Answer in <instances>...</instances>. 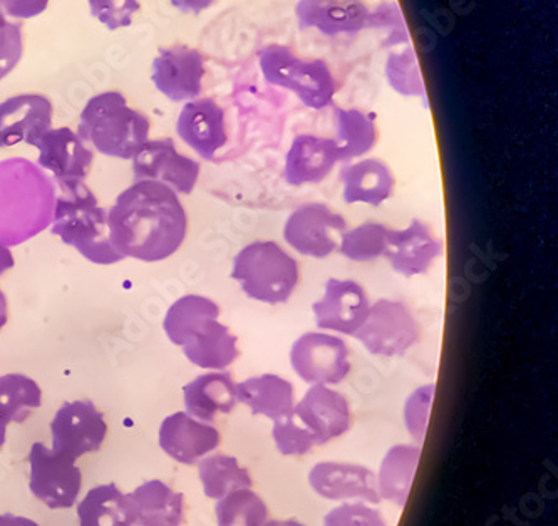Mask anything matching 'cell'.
<instances>
[{
    "label": "cell",
    "instance_id": "cell-50",
    "mask_svg": "<svg viewBox=\"0 0 558 526\" xmlns=\"http://www.w3.org/2000/svg\"><path fill=\"white\" fill-rule=\"evenodd\" d=\"M9 21L8 15L4 14V11H2V8H0V27L4 26L5 22Z\"/></svg>",
    "mask_w": 558,
    "mask_h": 526
},
{
    "label": "cell",
    "instance_id": "cell-49",
    "mask_svg": "<svg viewBox=\"0 0 558 526\" xmlns=\"http://www.w3.org/2000/svg\"><path fill=\"white\" fill-rule=\"evenodd\" d=\"M8 423L2 421V419H0V450H2V448H4L5 444V435H8Z\"/></svg>",
    "mask_w": 558,
    "mask_h": 526
},
{
    "label": "cell",
    "instance_id": "cell-7",
    "mask_svg": "<svg viewBox=\"0 0 558 526\" xmlns=\"http://www.w3.org/2000/svg\"><path fill=\"white\" fill-rule=\"evenodd\" d=\"M290 366L307 384H341L351 372V351L330 332H305L290 347Z\"/></svg>",
    "mask_w": 558,
    "mask_h": 526
},
{
    "label": "cell",
    "instance_id": "cell-18",
    "mask_svg": "<svg viewBox=\"0 0 558 526\" xmlns=\"http://www.w3.org/2000/svg\"><path fill=\"white\" fill-rule=\"evenodd\" d=\"M33 146L39 167L51 171L58 183L84 182L92 171L95 151L71 127H51Z\"/></svg>",
    "mask_w": 558,
    "mask_h": 526
},
{
    "label": "cell",
    "instance_id": "cell-15",
    "mask_svg": "<svg viewBox=\"0 0 558 526\" xmlns=\"http://www.w3.org/2000/svg\"><path fill=\"white\" fill-rule=\"evenodd\" d=\"M442 250L445 247L435 230L423 220L414 218L407 229H391L385 258L396 273L413 279L432 272Z\"/></svg>",
    "mask_w": 558,
    "mask_h": 526
},
{
    "label": "cell",
    "instance_id": "cell-43",
    "mask_svg": "<svg viewBox=\"0 0 558 526\" xmlns=\"http://www.w3.org/2000/svg\"><path fill=\"white\" fill-rule=\"evenodd\" d=\"M51 0H0V8L14 21H29L44 14Z\"/></svg>",
    "mask_w": 558,
    "mask_h": 526
},
{
    "label": "cell",
    "instance_id": "cell-37",
    "mask_svg": "<svg viewBox=\"0 0 558 526\" xmlns=\"http://www.w3.org/2000/svg\"><path fill=\"white\" fill-rule=\"evenodd\" d=\"M272 438L277 451L287 457L305 456L317 447L314 436L295 418L294 414L289 418L274 421Z\"/></svg>",
    "mask_w": 558,
    "mask_h": 526
},
{
    "label": "cell",
    "instance_id": "cell-2",
    "mask_svg": "<svg viewBox=\"0 0 558 526\" xmlns=\"http://www.w3.org/2000/svg\"><path fill=\"white\" fill-rule=\"evenodd\" d=\"M61 195L56 200L51 232L62 244L76 248L96 266H113L124 260L111 242L108 210L84 182L58 183Z\"/></svg>",
    "mask_w": 558,
    "mask_h": 526
},
{
    "label": "cell",
    "instance_id": "cell-4",
    "mask_svg": "<svg viewBox=\"0 0 558 526\" xmlns=\"http://www.w3.org/2000/svg\"><path fill=\"white\" fill-rule=\"evenodd\" d=\"M230 277L252 301L280 305L289 302L299 288L301 267L277 242L262 240L236 254Z\"/></svg>",
    "mask_w": 558,
    "mask_h": 526
},
{
    "label": "cell",
    "instance_id": "cell-25",
    "mask_svg": "<svg viewBox=\"0 0 558 526\" xmlns=\"http://www.w3.org/2000/svg\"><path fill=\"white\" fill-rule=\"evenodd\" d=\"M236 400L254 416L274 423L294 414L295 391L292 382L282 376L260 375L236 382Z\"/></svg>",
    "mask_w": 558,
    "mask_h": 526
},
{
    "label": "cell",
    "instance_id": "cell-34",
    "mask_svg": "<svg viewBox=\"0 0 558 526\" xmlns=\"http://www.w3.org/2000/svg\"><path fill=\"white\" fill-rule=\"evenodd\" d=\"M215 518L218 526H267L270 513L260 494L247 490L233 491L217 501Z\"/></svg>",
    "mask_w": 558,
    "mask_h": 526
},
{
    "label": "cell",
    "instance_id": "cell-19",
    "mask_svg": "<svg viewBox=\"0 0 558 526\" xmlns=\"http://www.w3.org/2000/svg\"><path fill=\"white\" fill-rule=\"evenodd\" d=\"M158 441L171 460L190 466L214 453L220 447L221 435L211 423L199 421L186 411H180L161 421Z\"/></svg>",
    "mask_w": 558,
    "mask_h": 526
},
{
    "label": "cell",
    "instance_id": "cell-17",
    "mask_svg": "<svg viewBox=\"0 0 558 526\" xmlns=\"http://www.w3.org/2000/svg\"><path fill=\"white\" fill-rule=\"evenodd\" d=\"M177 135L204 160H215L229 143L226 111L214 98L185 102L178 114Z\"/></svg>",
    "mask_w": 558,
    "mask_h": 526
},
{
    "label": "cell",
    "instance_id": "cell-47",
    "mask_svg": "<svg viewBox=\"0 0 558 526\" xmlns=\"http://www.w3.org/2000/svg\"><path fill=\"white\" fill-rule=\"evenodd\" d=\"M8 298H5L4 292L0 291V331H2V327L8 323Z\"/></svg>",
    "mask_w": 558,
    "mask_h": 526
},
{
    "label": "cell",
    "instance_id": "cell-38",
    "mask_svg": "<svg viewBox=\"0 0 558 526\" xmlns=\"http://www.w3.org/2000/svg\"><path fill=\"white\" fill-rule=\"evenodd\" d=\"M436 386L424 384L414 389L404 403L403 421L408 432L416 443H423L428 432L429 416L435 401Z\"/></svg>",
    "mask_w": 558,
    "mask_h": 526
},
{
    "label": "cell",
    "instance_id": "cell-12",
    "mask_svg": "<svg viewBox=\"0 0 558 526\" xmlns=\"http://www.w3.org/2000/svg\"><path fill=\"white\" fill-rule=\"evenodd\" d=\"M52 450L76 462L101 448L108 425L105 414L92 401L62 404L51 423Z\"/></svg>",
    "mask_w": 558,
    "mask_h": 526
},
{
    "label": "cell",
    "instance_id": "cell-21",
    "mask_svg": "<svg viewBox=\"0 0 558 526\" xmlns=\"http://www.w3.org/2000/svg\"><path fill=\"white\" fill-rule=\"evenodd\" d=\"M341 163L332 138L299 135L287 151L283 179L290 186L319 185Z\"/></svg>",
    "mask_w": 558,
    "mask_h": 526
},
{
    "label": "cell",
    "instance_id": "cell-16",
    "mask_svg": "<svg viewBox=\"0 0 558 526\" xmlns=\"http://www.w3.org/2000/svg\"><path fill=\"white\" fill-rule=\"evenodd\" d=\"M294 416L314 436L317 447L338 440L352 426L349 401L332 386H311L295 403Z\"/></svg>",
    "mask_w": 558,
    "mask_h": 526
},
{
    "label": "cell",
    "instance_id": "cell-14",
    "mask_svg": "<svg viewBox=\"0 0 558 526\" xmlns=\"http://www.w3.org/2000/svg\"><path fill=\"white\" fill-rule=\"evenodd\" d=\"M308 487L317 497L339 503L379 505L376 475L367 466L344 462H320L308 472Z\"/></svg>",
    "mask_w": 558,
    "mask_h": 526
},
{
    "label": "cell",
    "instance_id": "cell-35",
    "mask_svg": "<svg viewBox=\"0 0 558 526\" xmlns=\"http://www.w3.org/2000/svg\"><path fill=\"white\" fill-rule=\"evenodd\" d=\"M389 232L391 229L385 223H361L354 229L345 230L341 242H339L338 250L348 260L355 261V264L377 260V258L385 257Z\"/></svg>",
    "mask_w": 558,
    "mask_h": 526
},
{
    "label": "cell",
    "instance_id": "cell-6",
    "mask_svg": "<svg viewBox=\"0 0 558 526\" xmlns=\"http://www.w3.org/2000/svg\"><path fill=\"white\" fill-rule=\"evenodd\" d=\"M367 353L376 357H401L420 339V323L403 302L379 298L373 302L360 331L354 334Z\"/></svg>",
    "mask_w": 558,
    "mask_h": 526
},
{
    "label": "cell",
    "instance_id": "cell-48",
    "mask_svg": "<svg viewBox=\"0 0 558 526\" xmlns=\"http://www.w3.org/2000/svg\"><path fill=\"white\" fill-rule=\"evenodd\" d=\"M267 526H305V525H304V523L299 522V519L287 518V519H270V523Z\"/></svg>",
    "mask_w": 558,
    "mask_h": 526
},
{
    "label": "cell",
    "instance_id": "cell-29",
    "mask_svg": "<svg viewBox=\"0 0 558 526\" xmlns=\"http://www.w3.org/2000/svg\"><path fill=\"white\" fill-rule=\"evenodd\" d=\"M333 142L341 161H355L373 151L379 139L376 117L366 109L336 108L333 111Z\"/></svg>",
    "mask_w": 558,
    "mask_h": 526
},
{
    "label": "cell",
    "instance_id": "cell-32",
    "mask_svg": "<svg viewBox=\"0 0 558 526\" xmlns=\"http://www.w3.org/2000/svg\"><path fill=\"white\" fill-rule=\"evenodd\" d=\"M196 465L205 497L210 500H221L233 491L247 490L254 485L251 473L245 466L240 465L235 456L208 454Z\"/></svg>",
    "mask_w": 558,
    "mask_h": 526
},
{
    "label": "cell",
    "instance_id": "cell-30",
    "mask_svg": "<svg viewBox=\"0 0 558 526\" xmlns=\"http://www.w3.org/2000/svg\"><path fill=\"white\" fill-rule=\"evenodd\" d=\"M220 317V305L204 295H183L171 304L163 319V331L174 345H183L195 335L208 320Z\"/></svg>",
    "mask_w": 558,
    "mask_h": 526
},
{
    "label": "cell",
    "instance_id": "cell-20",
    "mask_svg": "<svg viewBox=\"0 0 558 526\" xmlns=\"http://www.w3.org/2000/svg\"><path fill=\"white\" fill-rule=\"evenodd\" d=\"M54 106L48 96L17 95L0 102V148L19 143L33 146L52 127Z\"/></svg>",
    "mask_w": 558,
    "mask_h": 526
},
{
    "label": "cell",
    "instance_id": "cell-40",
    "mask_svg": "<svg viewBox=\"0 0 558 526\" xmlns=\"http://www.w3.org/2000/svg\"><path fill=\"white\" fill-rule=\"evenodd\" d=\"M323 526H388L385 515L374 506L361 501L341 503L330 510L323 519Z\"/></svg>",
    "mask_w": 558,
    "mask_h": 526
},
{
    "label": "cell",
    "instance_id": "cell-3",
    "mask_svg": "<svg viewBox=\"0 0 558 526\" xmlns=\"http://www.w3.org/2000/svg\"><path fill=\"white\" fill-rule=\"evenodd\" d=\"M149 131V118L131 108L123 93L105 91L86 102L76 133L105 157L131 160L148 143Z\"/></svg>",
    "mask_w": 558,
    "mask_h": 526
},
{
    "label": "cell",
    "instance_id": "cell-39",
    "mask_svg": "<svg viewBox=\"0 0 558 526\" xmlns=\"http://www.w3.org/2000/svg\"><path fill=\"white\" fill-rule=\"evenodd\" d=\"M93 17L109 30L130 27L142 9L140 0H87Z\"/></svg>",
    "mask_w": 558,
    "mask_h": 526
},
{
    "label": "cell",
    "instance_id": "cell-13",
    "mask_svg": "<svg viewBox=\"0 0 558 526\" xmlns=\"http://www.w3.org/2000/svg\"><path fill=\"white\" fill-rule=\"evenodd\" d=\"M369 295L360 282L351 279H329L323 295L312 305L319 331L351 335L360 331L369 310Z\"/></svg>",
    "mask_w": 558,
    "mask_h": 526
},
{
    "label": "cell",
    "instance_id": "cell-23",
    "mask_svg": "<svg viewBox=\"0 0 558 526\" xmlns=\"http://www.w3.org/2000/svg\"><path fill=\"white\" fill-rule=\"evenodd\" d=\"M342 198L348 205L381 207L396 192L392 168L379 158H361L351 161L339 173Z\"/></svg>",
    "mask_w": 558,
    "mask_h": 526
},
{
    "label": "cell",
    "instance_id": "cell-44",
    "mask_svg": "<svg viewBox=\"0 0 558 526\" xmlns=\"http://www.w3.org/2000/svg\"><path fill=\"white\" fill-rule=\"evenodd\" d=\"M168 2H170L171 8L183 12V14L198 15L214 8L218 0H168Z\"/></svg>",
    "mask_w": 558,
    "mask_h": 526
},
{
    "label": "cell",
    "instance_id": "cell-31",
    "mask_svg": "<svg viewBox=\"0 0 558 526\" xmlns=\"http://www.w3.org/2000/svg\"><path fill=\"white\" fill-rule=\"evenodd\" d=\"M80 526H133L130 500L117 485L93 488L77 505Z\"/></svg>",
    "mask_w": 558,
    "mask_h": 526
},
{
    "label": "cell",
    "instance_id": "cell-8",
    "mask_svg": "<svg viewBox=\"0 0 558 526\" xmlns=\"http://www.w3.org/2000/svg\"><path fill=\"white\" fill-rule=\"evenodd\" d=\"M348 230L344 217L326 204H305L295 208L283 225V240L304 257L327 258L338 250Z\"/></svg>",
    "mask_w": 558,
    "mask_h": 526
},
{
    "label": "cell",
    "instance_id": "cell-45",
    "mask_svg": "<svg viewBox=\"0 0 558 526\" xmlns=\"http://www.w3.org/2000/svg\"><path fill=\"white\" fill-rule=\"evenodd\" d=\"M0 526H39L31 518L24 516H15L8 513V515H0Z\"/></svg>",
    "mask_w": 558,
    "mask_h": 526
},
{
    "label": "cell",
    "instance_id": "cell-10",
    "mask_svg": "<svg viewBox=\"0 0 558 526\" xmlns=\"http://www.w3.org/2000/svg\"><path fill=\"white\" fill-rule=\"evenodd\" d=\"M207 74V59L186 44L160 48L151 62V83L158 93L173 102L199 98Z\"/></svg>",
    "mask_w": 558,
    "mask_h": 526
},
{
    "label": "cell",
    "instance_id": "cell-26",
    "mask_svg": "<svg viewBox=\"0 0 558 526\" xmlns=\"http://www.w3.org/2000/svg\"><path fill=\"white\" fill-rule=\"evenodd\" d=\"M136 526H183L185 497L160 479L146 481L126 494Z\"/></svg>",
    "mask_w": 558,
    "mask_h": 526
},
{
    "label": "cell",
    "instance_id": "cell-27",
    "mask_svg": "<svg viewBox=\"0 0 558 526\" xmlns=\"http://www.w3.org/2000/svg\"><path fill=\"white\" fill-rule=\"evenodd\" d=\"M182 348L190 363L205 370H227L240 356L239 339L218 319L208 320Z\"/></svg>",
    "mask_w": 558,
    "mask_h": 526
},
{
    "label": "cell",
    "instance_id": "cell-46",
    "mask_svg": "<svg viewBox=\"0 0 558 526\" xmlns=\"http://www.w3.org/2000/svg\"><path fill=\"white\" fill-rule=\"evenodd\" d=\"M15 266L14 255L4 245H0V276Z\"/></svg>",
    "mask_w": 558,
    "mask_h": 526
},
{
    "label": "cell",
    "instance_id": "cell-24",
    "mask_svg": "<svg viewBox=\"0 0 558 526\" xmlns=\"http://www.w3.org/2000/svg\"><path fill=\"white\" fill-rule=\"evenodd\" d=\"M186 413L204 423H214L220 414L235 409L236 382L227 370H211L183 388Z\"/></svg>",
    "mask_w": 558,
    "mask_h": 526
},
{
    "label": "cell",
    "instance_id": "cell-1",
    "mask_svg": "<svg viewBox=\"0 0 558 526\" xmlns=\"http://www.w3.org/2000/svg\"><path fill=\"white\" fill-rule=\"evenodd\" d=\"M108 227L118 254L155 264L180 250L189 233V215L173 189L135 182L109 208Z\"/></svg>",
    "mask_w": 558,
    "mask_h": 526
},
{
    "label": "cell",
    "instance_id": "cell-36",
    "mask_svg": "<svg viewBox=\"0 0 558 526\" xmlns=\"http://www.w3.org/2000/svg\"><path fill=\"white\" fill-rule=\"evenodd\" d=\"M386 77L389 86L408 98H420L424 96V83L421 77L420 61L416 52L408 44L407 48L392 51L386 62Z\"/></svg>",
    "mask_w": 558,
    "mask_h": 526
},
{
    "label": "cell",
    "instance_id": "cell-5",
    "mask_svg": "<svg viewBox=\"0 0 558 526\" xmlns=\"http://www.w3.org/2000/svg\"><path fill=\"white\" fill-rule=\"evenodd\" d=\"M265 81L294 93L302 105L319 109L332 105L338 81L324 59H302L289 46L269 44L258 52Z\"/></svg>",
    "mask_w": 558,
    "mask_h": 526
},
{
    "label": "cell",
    "instance_id": "cell-22",
    "mask_svg": "<svg viewBox=\"0 0 558 526\" xmlns=\"http://www.w3.org/2000/svg\"><path fill=\"white\" fill-rule=\"evenodd\" d=\"M369 15L364 0H299L295 5L299 26L329 37L361 33L369 24Z\"/></svg>",
    "mask_w": 558,
    "mask_h": 526
},
{
    "label": "cell",
    "instance_id": "cell-33",
    "mask_svg": "<svg viewBox=\"0 0 558 526\" xmlns=\"http://www.w3.org/2000/svg\"><path fill=\"white\" fill-rule=\"evenodd\" d=\"M43 404V391L34 379L24 375L0 376V419L8 423L26 421L33 409Z\"/></svg>",
    "mask_w": 558,
    "mask_h": 526
},
{
    "label": "cell",
    "instance_id": "cell-11",
    "mask_svg": "<svg viewBox=\"0 0 558 526\" xmlns=\"http://www.w3.org/2000/svg\"><path fill=\"white\" fill-rule=\"evenodd\" d=\"M133 161L135 182H156L177 195H190L199 179V163L178 151L171 138L148 139Z\"/></svg>",
    "mask_w": 558,
    "mask_h": 526
},
{
    "label": "cell",
    "instance_id": "cell-42",
    "mask_svg": "<svg viewBox=\"0 0 558 526\" xmlns=\"http://www.w3.org/2000/svg\"><path fill=\"white\" fill-rule=\"evenodd\" d=\"M367 27L388 30V39L391 46H396V44H410L407 21H404L398 5L391 4V2H385L374 14L371 12Z\"/></svg>",
    "mask_w": 558,
    "mask_h": 526
},
{
    "label": "cell",
    "instance_id": "cell-9",
    "mask_svg": "<svg viewBox=\"0 0 558 526\" xmlns=\"http://www.w3.org/2000/svg\"><path fill=\"white\" fill-rule=\"evenodd\" d=\"M29 487L34 497L51 510H65L80 497L83 475L76 462L44 443H34L29 453Z\"/></svg>",
    "mask_w": 558,
    "mask_h": 526
},
{
    "label": "cell",
    "instance_id": "cell-28",
    "mask_svg": "<svg viewBox=\"0 0 558 526\" xmlns=\"http://www.w3.org/2000/svg\"><path fill=\"white\" fill-rule=\"evenodd\" d=\"M420 457V444H395L389 448L376 475L381 500L389 501L398 509L407 506Z\"/></svg>",
    "mask_w": 558,
    "mask_h": 526
},
{
    "label": "cell",
    "instance_id": "cell-41",
    "mask_svg": "<svg viewBox=\"0 0 558 526\" xmlns=\"http://www.w3.org/2000/svg\"><path fill=\"white\" fill-rule=\"evenodd\" d=\"M24 56V27L21 21H8L0 27V81L17 68Z\"/></svg>",
    "mask_w": 558,
    "mask_h": 526
}]
</instances>
